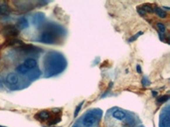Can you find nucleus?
Listing matches in <instances>:
<instances>
[{
    "label": "nucleus",
    "mask_w": 170,
    "mask_h": 127,
    "mask_svg": "<svg viewBox=\"0 0 170 127\" xmlns=\"http://www.w3.org/2000/svg\"><path fill=\"white\" fill-rule=\"evenodd\" d=\"M97 120H99V119H97V117L96 115H95V114L87 113V115L84 117V119H83V123H84L85 126L92 127V125H95V124L97 123Z\"/></svg>",
    "instance_id": "f257e3e1"
},
{
    "label": "nucleus",
    "mask_w": 170,
    "mask_h": 127,
    "mask_svg": "<svg viewBox=\"0 0 170 127\" xmlns=\"http://www.w3.org/2000/svg\"><path fill=\"white\" fill-rule=\"evenodd\" d=\"M19 33V31L15 28L14 26H5L3 29H2V34L4 35L5 37H15L17 36Z\"/></svg>",
    "instance_id": "f03ea898"
},
{
    "label": "nucleus",
    "mask_w": 170,
    "mask_h": 127,
    "mask_svg": "<svg viewBox=\"0 0 170 127\" xmlns=\"http://www.w3.org/2000/svg\"><path fill=\"white\" fill-rule=\"evenodd\" d=\"M5 81H6V83L8 84V86H15V84L18 83V76H17L16 74H9L8 76H6V79H5Z\"/></svg>",
    "instance_id": "7ed1b4c3"
},
{
    "label": "nucleus",
    "mask_w": 170,
    "mask_h": 127,
    "mask_svg": "<svg viewBox=\"0 0 170 127\" xmlns=\"http://www.w3.org/2000/svg\"><path fill=\"white\" fill-rule=\"evenodd\" d=\"M50 116H51V113H50L48 110H41L35 115V117L38 119V120L47 121L50 119Z\"/></svg>",
    "instance_id": "20e7f679"
},
{
    "label": "nucleus",
    "mask_w": 170,
    "mask_h": 127,
    "mask_svg": "<svg viewBox=\"0 0 170 127\" xmlns=\"http://www.w3.org/2000/svg\"><path fill=\"white\" fill-rule=\"evenodd\" d=\"M55 39L54 35L51 32H45L41 35V41L44 43H53V40Z\"/></svg>",
    "instance_id": "39448f33"
},
{
    "label": "nucleus",
    "mask_w": 170,
    "mask_h": 127,
    "mask_svg": "<svg viewBox=\"0 0 170 127\" xmlns=\"http://www.w3.org/2000/svg\"><path fill=\"white\" fill-rule=\"evenodd\" d=\"M23 65L28 69H34L37 67V61L34 59H27L26 61L24 62Z\"/></svg>",
    "instance_id": "423d86ee"
},
{
    "label": "nucleus",
    "mask_w": 170,
    "mask_h": 127,
    "mask_svg": "<svg viewBox=\"0 0 170 127\" xmlns=\"http://www.w3.org/2000/svg\"><path fill=\"white\" fill-rule=\"evenodd\" d=\"M139 9H141L142 11L145 13V12H147V13H152V12H154V8H153V6L150 4H148V3H146V4H142L140 7H138Z\"/></svg>",
    "instance_id": "0eeeda50"
},
{
    "label": "nucleus",
    "mask_w": 170,
    "mask_h": 127,
    "mask_svg": "<svg viewBox=\"0 0 170 127\" xmlns=\"http://www.w3.org/2000/svg\"><path fill=\"white\" fill-rule=\"evenodd\" d=\"M112 116H114L116 119L122 120V119L126 118V114L124 111H122V110H116V111H114V113H112Z\"/></svg>",
    "instance_id": "6e6552de"
},
{
    "label": "nucleus",
    "mask_w": 170,
    "mask_h": 127,
    "mask_svg": "<svg viewBox=\"0 0 170 127\" xmlns=\"http://www.w3.org/2000/svg\"><path fill=\"white\" fill-rule=\"evenodd\" d=\"M10 13V8L7 4L1 3L0 4V14L1 15H8Z\"/></svg>",
    "instance_id": "1a4fd4ad"
},
{
    "label": "nucleus",
    "mask_w": 170,
    "mask_h": 127,
    "mask_svg": "<svg viewBox=\"0 0 170 127\" xmlns=\"http://www.w3.org/2000/svg\"><path fill=\"white\" fill-rule=\"evenodd\" d=\"M154 11H155V13L157 14L158 17H160V18H166V16H167L166 12L164 11V10H162L161 8L156 7V8H154Z\"/></svg>",
    "instance_id": "9d476101"
},
{
    "label": "nucleus",
    "mask_w": 170,
    "mask_h": 127,
    "mask_svg": "<svg viewBox=\"0 0 170 127\" xmlns=\"http://www.w3.org/2000/svg\"><path fill=\"white\" fill-rule=\"evenodd\" d=\"M16 71L18 72L19 74H26L27 72L29 71L28 69L26 68V67L24 66V65H20V66H18L16 68Z\"/></svg>",
    "instance_id": "9b49d317"
},
{
    "label": "nucleus",
    "mask_w": 170,
    "mask_h": 127,
    "mask_svg": "<svg viewBox=\"0 0 170 127\" xmlns=\"http://www.w3.org/2000/svg\"><path fill=\"white\" fill-rule=\"evenodd\" d=\"M156 25H157V28L159 29V31H160L162 34L165 33V25H164L163 23H160V22H158Z\"/></svg>",
    "instance_id": "f8f14e48"
},
{
    "label": "nucleus",
    "mask_w": 170,
    "mask_h": 127,
    "mask_svg": "<svg viewBox=\"0 0 170 127\" xmlns=\"http://www.w3.org/2000/svg\"><path fill=\"white\" fill-rule=\"evenodd\" d=\"M168 98H169V96L167 95V94H166V95L160 96V98H157V103H163V102H165V101H166Z\"/></svg>",
    "instance_id": "ddd939ff"
},
{
    "label": "nucleus",
    "mask_w": 170,
    "mask_h": 127,
    "mask_svg": "<svg viewBox=\"0 0 170 127\" xmlns=\"http://www.w3.org/2000/svg\"><path fill=\"white\" fill-rule=\"evenodd\" d=\"M83 104H84V101H83V102H81V103L79 104L78 106H77V109H76V111H75V116L78 115V113H79L80 109H81V107H82V106H83Z\"/></svg>",
    "instance_id": "4468645a"
},
{
    "label": "nucleus",
    "mask_w": 170,
    "mask_h": 127,
    "mask_svg": "<svg viewBox=\"0 0 170 127\" xmlns=\"http://www.w3.org/2000/svg\"><path fill=\"white\" fill-rule=\"evenodd\" d=\"M19 23H20V26H21L22 28H24V27L27 26V21L25 19H22L21 21H19Z\"/></svg>",
    "instance_id": "2eb2a0df"
},
{
    "label": "nucleus",
    "mask_w": 170,
    "mask_h": 127,
    "mask_svg": "<svg viewBox=\"0 0 170 127\" xmlns=\"http://www.w3.org/2000/svg\"><path fill=\"white\" fill-rule=\"evenodd\" d=\"M141 34H142L141 32H140V33H139V34H136V35H135V36H134V37H132V38H130V39H129V41H134V39H136L137 37H138L139 35H141Z\"/></svg>",
    "instance_id": "dca6fc26"
},
{
    "label": "nucleus",
    "mask_w": 170,
    "mask_h": 127,
    "mask_svg": "<svg viewBox=\"0 0 170 127\" xmlns=\"http://www.w3.org/2000/svg\"><path fill=\"white\" fill-rule=\"evenodd\" d=\"M137 72H138V73H141V69H140V67H138V66H137Z\"/></svg>",
    "instance_id": "f3484780"
}]
</instances>
